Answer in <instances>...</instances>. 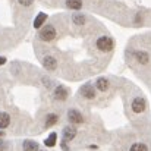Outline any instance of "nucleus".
I'll list each match as a JSON object with an SVG mask.
<instances>
[{
	"mask_svg": "<svg viewBox=\"0 0 151 151\" xmlns=\"http://www.w3.org/2000/svg\"><path fill=\"white\" fill-rule=\"evenodd\" d=\"M96 87H97L100 91H107V90H109V81H107L106 78H99Z\"/></svg>",
	"mask_w": 151,
	"mask_h": 151,
	"instance_id": "obj_13",
	"label": "nucleus"
},
{
	"mask_svg": "<svg viewBox=\"0 0 151 151\" xmlns=\"http://www.w3.org/2000/svg\"><path fill=\"white\" fill-rule=\"evenodd\" d=\"M72 19H73V22H75L76 25H82V24L85 22V18H84V15H82V13H75Z\"/></svg>",
	"mask_w": 151,
	"mask_h": 151,
	"instance_id": "obj_17",
	"label": "nucleus"
},
{
	"mask_svg": "<svg viewBox=\"0 0 151 151\" xmlns=\"http://www.w3.org/2000/svg\"><path fill=\"white\" fill-rule=\"evenodd\" d=\"M66 97H68V90H66L65 87L59 85V87L54 90V99L63 101V100H66Z\"/></svg>",
	"mask_w": 151,
	"mask_h": 151,
	"instance_id": "obj_8",
	"label": "nucleus"
},
{
	"mask_svg": "<svg viewBox=\"0 0 151 151\" xmlns=\"http://www.w3.org/2000/svg\"><path fill=\"white\" fill-rule=\"evenodd\" d=\"M131 151H148V150H147V145H145V144L138 142V144H134V145L131 147Z\"/></svg>",
	"mask_w": 151,
	"mask_h": 151,
	"instance_id": "obj_18",
	"label": "nucleus"
},
{
	"mask_svg": "<svg viewBox=\"0 0 151 151\" xmlns=\"http://www.w3.org/2000/svg\"><path fill=\"white\" fill-rule=\"evenodd\" d=\"M18 1H19L22 6H29V4H31L34 0H18Z\"/></svg>",
	"mask_w": 151,
	"mask_h": 151,
	"instance_id": "obj_19",
	"label": "nucleus"
},
{
	"mask_svg": "<svg viewBox=\"0 0 151 151\" xmlns=\"http://www.w3.org/2000/svg\"><path fill=\"white\" fill-rule=\"evenodd\" d=\"M6 63V59L4 57H0V65H4Z\"/></svg>",
	"mask_w": 151,
	"mask_h": 151,
	"instance_id": "obj_20",
	"label": "nucleus"
},
{
	"mask_svg": "<svg viewBox=\"0 0 151 151\" xmlns=\"http://www.w3.org/2000/svg\"><path fill=\"white\" fill-rule=\"evenodd\" d=\"M68 119H69V122L73 123V125H79V123L84 122V117H82V114H81L78 110H69V111H68Z\"/></svg>",
	"mask_w": 151,
	"mask_h": 151,
	"instance_id": "obj_3",
	"label": "nucleus"
},
{
	"mask_svg": "<svg viewBox=\"0 0 151 151\" xmlns=\"http://www.w3.org/2000/svg\"><path fill=\"white\" fill-rule=\"evenodd\" d=\"M38 37H40L43 41H51V40H54V37H56V29H54V27H53V25H46L44 28L40 29Z\"/></svg>",
	"mask_w": 151,
	"mask_h": 151,
	"instance_id": "obj_1",
	"label": "nucleus"
},
{
	"mask_svg": "<svg viewBox=\"0 0 151 151\" xmlns=\"http://www.w3.org/2000/svg\"><path fill=\"white\" fill-rule=\"evenodd\" d=\"M135 57H137V60H138L139 63H142V65L148 63V59H150L145 51H135Z\"/></svg>",
	"mask_w": 151,
	"mask_h": 151,
	"instance_id": "obj_12",
	"label": "nucleus"
},
{
	"mask_svg": "<svg viewBox=\"0 0 151 151\" xmlns=\"http://www.w3.org/2000/svg\"><path fill=\"white\" fill-rule=\"evenodd\" d=\"M75 135H76V129H75L73 126H66V128L63 129V142L72 141V139L75 138Z\"/></svg>",
	"mask_w": 151,
	"mask_h": 151,
	"instance_id": "obj_6",
	"label": "nucleus"
},
{
	"mask_svg": "<svg viewBox=\"0 0 151 151\" xmlns=\"http://www.w3.org/2000/svg\"><path fill=\"white\" fill-rule=\"evenodd\" d=\"M43 65H44V68L47 70H54L57 68V60L54 57H51V56H46L43 59Z\"/></svg>",
	"mask_w": 151,
	"mask_h": 151,
	"instance_id": "obj_7",
	"label": "nucleus"
},
{
	"mask_svg": "<svg viewBox=\"0 0 151 151\" xmlns=\"http://www.w3.org/2000/svg\"><path fill=\"white\" fill-rule=\"evenodd\" d=\"M132 110L135 113H142L145 110V100L141 97H137L135 100L132 101Z\"/></svg>",
	"mask_w": 151,
	"mask_h": 151,
	"instance_id": "obj_4",
	"label": "nucleus"
},
{
	"mask_svg": "<svg viewBox=\"0 0 151 151\" xmlns=\"http://www.w3.org/2000/svg\"><path fill=\"white\" fill-rule=\"evenodd\" d=\"M113 46H114V43H113V40L110 38V37H100L99 40H97V49L101 51H110L113 49Z\"/></svg>",
	"mask_w": 151,
	"mask_h": 151,
	"instance_id": "obj_2",
	"label": "nucleus"
},
{
	"mask_svg": "<svg viewBox=\"0 0 151 151\" xmlns=\"http://www.w3.org/2000/svg\"><path fill=\"white\" fill-rule=\"evenodd\" d=\"M56 138H57V135L54 132H51L50 135H49V138L46 139V145L47 147H54L56 145Z\"/></svg>",
	"mask_w": 151,
	"mask_h": 151,
	"instance_id": "obj_16",
	"label": "nucleus"
},
{
	"mask_svg": "<svg viewBox=\"0 0 151 151\" xmlns=\"http://www.w3.org/2000/svg\"><path fill=\"white\" fill-rule=\"evenodd\" d=\"M0 137H3V132H1V131H0Z\"/></svg>",
	"mask_w": 151,
	"mask_h": 151,
	"instance_id": "obj_21",
	"label": "nucleus"
},
{
	"mask_svg": "<svg viewBox=\"0 0 151 151\" xmlns=\"http://www.w3.org/2000/svg\"><path fill=\"white\" fill-rule=\"evenodd\" d=\"M81 94L85 97V99H94L96 97V91H94V87L91 84H85L82 88H81Z\"/></svg>",
	"mask_w": 151,
	"mask_h": 151,
	"instance_id": "obj_5",
	"label": "nucleus"
},
{
	"mask_svg": "<svg viewBox=\"0 0 151 151\" xmlns=\"http://www.w3.org/2000/svg\"><path fill=\"white\" fill-rule=\"evenodd\" d=\"M47 21V15L46 13H38L34 19V28H41V25H44V22Z\"/></svg>",
	"mask_w": 151,
	"mask_h": 151,
	"instance_id": "obj_9",
	"label": "nucleus"
},
{
	"mask_svg": "<svg viewBox=\"0 0 151 151\" xmlns=\"http://www.w3.org/2000/svg\"><path fill=\"white\" fill-rule=\"evenodd\" d=\"M9 123H10V116H9L7 113L1 111V113H0V129L7 128V126H9Z\"/></svg>",
	"mask_w": 151,
	"mask_h": 151,
	"instance_id": "obj_10",
	"label": "nucleus"
},
{
	"mask_svg": "<svg viewBox=\"0 0 151 151\" xmlns=\"http://www.w3.org/2000/svg\"><path fill=\"white\" fill-rule=\"evenodd\" d=\"M66 6L73 10H79L82 7V0H66Z\"/></svg>",
	"mask_w": 151,
	"mask_h": 151,
	"instance_id": "obj_11",
	"label": "nucleus"
},
{
	"mask_svg": "<svg viewBox=\"0 0 151 151\" xmlns=\"http://www.w3.org/2000/svg\"><path fill=\"white\" fill-rule=\"evenodd\" d=\"M24 151H38V144L34 141H25L24 142Z\"/></svg>",
	"mask_w": 151,
	"mask_h": 151,
	"instance_id": "obj_14",
	"label": "nucleus"
},
{
	"mask_svg": "<svg viewBox=\"0 0 151 151\" xmlns=\"http://www.w3.org/2000/svg\"><path fill=\"white\" fill-rule=\"evenodd\" d=\"M57 120H59L57 114L50 113V114L47 116V119H46V126H47V128H50V126H53V125H56V123H57Z\"/></svg>",
	"mask_w": 151,
	"mask_h": 151,
	"instance_id": "obj_15",
	"label": "nucleus"
}]
</instances>
